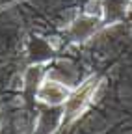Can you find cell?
I'll return each mask as SVG.
<instances>
[{
	"mask_svg": "<svg viewBox=\"0 0 132 134\" xmlns=\"http://www.w3.org/2000/svg\"><path fill=\"white\" fill-rule=\"evenodd\" d=\"M97 88H99V78L91 76L84 84H80L74 91L69 93L67 100H65V110H63V123H71L84 114V110L91 103Z\"/></svg>",
	"mask_w": 132,
	"mask_h": 134,
	"instance_id": "cell-1",
	"label": "cell"
},
{
	"mask_svg": "<svg viewBox=\"0 0 132 134\" xmlns=\"http://www.w3.org/2000/svg\"><path fill=\"white\" fill-rule=\"evenodd\" d=\"M69 88L63 86L61 82H56V80H43L37 88V99L45 104H50V106H56V104H63L69 97Z\"/></svg>",
	"mask_w": 132,
	"mask_h": 134,
	"instance_id": "cell-2",
	"label": "cell"
},
{
	"mask_svg": "<svg viewBox=\"0 0 132 134\" xmlns=\"http://www.w3.org/2000/svg\"><path fill=\"white\" fill-rule=\"evenodd\" d=\"M97 24H99V17L97 15H91V13H86V15H82L80 19H76L73 23L71 36L76 41H84V39H88L91 34L97 30Z\"/></svg>",
	"mask_w": 132,
	"mask_h": 134,
	"instance_id": "cell-3",
	"label": "cell"
}]
</instances>
